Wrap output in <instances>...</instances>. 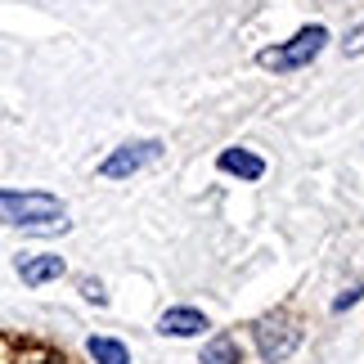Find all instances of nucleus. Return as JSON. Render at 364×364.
Segmentation results:
<instances>
[{"label":"nucleus","mask_w":364,"mask_h":364,"mask_svg":"<svg viewBox=\"0 0 364 364\" xmlns=\"http://www.w3.org/2000/svg\"><path fill=\"white\" fill-rule=\"evenodd\" d=\"M203 364H239V342H234V338H216L203 351Z\"/></svg>","instance_id":"1a4fd4ad"},{"label":"nucleus","mask_w":364,"mask_h":364,"mask_svg":"<svg viewBox=\"0 0 364 364\" xmlns=\"http://www.w3.org/2000/svg\"><path fill=\"white\" fill-rule=\"evenodd\" d=\"M81 288H86V297H90L95 306H104V301H108V297H104V288L95 284V279H86V284H81Z\"/></svg>","instance_id":"9d476101"},{"label":"nucleus","mask_w":364,"mask_h":364,"mask_svg":"<svg viewBox=\"0 0 364 364\" xmlns=\"http://www.w3.org/2000/svg\"><path fill=\"white\" fill-rule=\"evenodd\" d=\"M216 166L225 176H239V180H261L265 176V162L257 158V153H247V149H225L216 158Z\"/></svg>","instance_id":"423d86ee"},{"label":"nucleus","mask_w":364,"mask_h":364,"mask_svg":"<svg viewBox=\"0 0 364 364\" xmlns=\"http://www.w3.org/2000/svg\"><path fill=\"white\" fill-rule=\"evenodd\" d=\"M0 220L27 234H54L68 230V212L54 193H36V189H0Z\"/></svg>","instance_id":"f257e3e1"},{"label":"nucleus","mask_w":364,"mask_h":364,"mask_svg":"<svg viewBox=\"0 0 364 364\" xmlns=\"http://www.w3.org/2000/svg\"><path fill=\"white\" fill-rule=\"evenodd\" d=\"M18 364H54V360H18Z\"/></svg>","instance_id":"f8f14e48"},{"label":"nucleus","mask_w":364,"mask_h":364,"mask_svg":"<svg viewBox=\"0 0 364 364\" xmlns=\"http://www.w3.org/2000/svg\"><path fill=\"white\" fill-rule=\"evenodd\" d=\"M86 351L95 355V364H131V351H126L122 342H113V338H90Z\"/></svg>","instance_id":"6e6552de"},{"label":"nucleus","mask_w":364,"mask_h":364,"mask_svg":"<svg viewBox=\"0 0 364 364\" xmlns=\"http://www.w3.org/2000/svg\"><path fill=\"white\" fill-rule=\"evenodd\" d=\"M328 46V27H301L292 41H284V46H270L257 54L261 68H270V73H297V68H311V59H319V50Z\"/></svg>","instance_id":"f03ea898"},{"label":"nucleus","mask_w":364,"mask_h":364,"mask_svg":"<svg viewBox=\"0 0 364 364\" xmlns=\"http://www.w3.org/2000/svg\"><path fill=\"white\" fill-rule=\"evenodd\" d=\"M360 301V288H351V292H342V297H338V311H346V306H355Z\"/></svg>","instance_id":"9b49d317"},{"label":"nucleus","mask_w":364,"mask_h":364,"mask_svg":"<svg viewBox=\"0 0 364 364\" xmlns=\"http://www.w3.org/2000/svg\"><path fill=\"white\" fill-rule=\"evenodd\" d=\"M59 274H63V257H54V252H23L18 257V279L27 288L54 284Z\"/></svg>","instance_id":"39448f33"},{"label":"nucleus","mask_w":364,"mask_h":364,"mask_svg":"<svg viewBox=\"0 0 364 364\" xmlns=\"http://www.w3.org/2000/svg\"><path fill=\"white\" fill-rule=\"evenodd\" d=\"M166 338H198V333L207 328V319L198 311H189V306H176V311H166L162 315V324H158Z\"/></svg>","instance_id":"0eeeda50"},{"label":"nucleus","mask_w":364,"mask_h":364,"mask_svg":"<svg viewBox=\"0 0 364 364\" xmlns=\"http://www.w3.org/2000/svg\"><path fill=\"white\" fill-rule=\"evenodd\" d=\"M158 158H162V144H158V139H135V144H122L113 158H104L100 176L104 180H126V176L144 171V166L158 162Z\"/></svg>","instance_id":"20e7f679"},{"label":"nucleus","mask_w":364,"mask_h":364,"mask_svg":"<svg viewBox=\"0 0 364 364\" xmlns=\"http://www.w3.org/2000/svg\"><path fill=\"white\" fill-rule=\"evenodd\" d=\"M252 338H257V351L265 364H284L301 342V328H292L288 315H261L252 324Z\"/></svg>","instance_id":"7ed1b4c3"}]
</instances>
